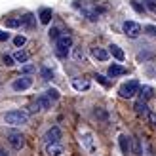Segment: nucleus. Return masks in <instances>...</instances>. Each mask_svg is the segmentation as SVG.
I'll use <instances>...</instances> for the list:
<instances>
[{
	"instance_id": "nucleus-1",
	"label": "nucleus",
	"mask_w": 156,
	"mask_h": 156,
	"mask_svg": "<svg viewBox=\"0 0 156 156\" xmlns=\"http://www.w3.org/2000/svg\"><path fill=\"white\" fill-rule=\"evenodd\" d=\"M74 8H76V10H80L90 21H97L99 15H101V12H103L95 2H93V0H76Z\"/></svg>"
},
{
	"instance_id": "nucleus-2",
	"label": "nucleus",
	"mask_w": 156,
	"mask_h": 156,
	"mask_svg": "<svg viewBox=\"0 0 156 156\" xmlns=\"http://www.w3.org/2000/svg\"><path fill=\"white\" fill-rule=\"evenodd\" d=\"M73 48V36L63 33L57 40H55V55L59 59H67L69 57V51Z\"/></svg>"
},
{
	"instance_id": "nucleus-3",
	"label": "nucleus",
	"mask_w": 156,
	"mask_h": 156,
	"mask_svg": "<svg viewBox=\"0 0 156 156\" xmlns=\"http://www.w3.org/2000/svg\"><path fill=\"white\" fill-rule=\"evenodd\" d=\"M4 122L8 126H13V128H19V126H25L29 122V114L23 112V111H10L4 114Z\"/></svg>"
},
{
	"instance_id": "nucleus-4",
	"label": "nucleus",
	"mask_w": 156,
	"mask_h": 156,
	"mask_svg": "<svg viewBox=\"0 0 156 156\" xmlns=\"http://www.w3.org/2000/svg\"><path fill=\"white\" fill-rule=\"evenodd\" d=\"M139 90H141V84H139L137 80H129L124 86H120L118 93H120V97H124V99H131V97H135V93H139Z\"/></svg>"
},
{
	"instance_id": "nucleus-5",
	"label": "nucleus",
	"mask_w": 156,
	"mask_h": 156,
	"mask_svg": "<svg viewBox=\"0 0 156 156\" xmlns=\"http://www.w3.org/2000/svg\"><path fill=\"white\" fill-rule=\"evenodd\" d=\"M6 139H8V143H10V147L12 149H15V151H21L23 147H25V135L21 133V131H8L6 133Z\"/></svg>"
},
{
	"instance_id": "nucleus-6",
	"label": "nucleus",
	"mask_w": 156,
	"mask_h": 156,
	"mask_svg": "<svg viewBox=\"0 0 156 156\" xmlns=\"http://www.w3.org/2000/svg\"><path fill=\"white\" fill-rule=\"evenodd\" d=\"M51 107V101L46 97V95H40V97H36L33 103L29 105V112H42V111H48V108Z\"/></svg>"
},
{
	"instance_id": "nucleus-7",
	"label": "nucleus",
	"mask_w": 156,
	"mask_h": 156,
	"mask_svg": "<svg viewBox=\"0 0 156 156\" xmlns=\"http://www.w3.org/2000/svg\"><path fill=\"white\" fill-rule=\"evenodd\" d=\"M30 86H33V78L29 74H21L19 78H15L12 82V90L13 91H25V90L30 88Z\"/></svg>"
},
{
	"instance_id": "nucleus-8",
	"label": "nucleus",
	"mask_w": 156,
	"mask_h": 156,
	"mask_svg": "<svg viewBox=\"0 0 156 156\" xmlns=\"http://www.w3.org/2000/svg\"><path fill=\"white\" fill-rule=\"evenodd\" d=\"M122 30L126 33V36H129V38H137L139 34H141V25L139 23H135V21H124V25H122Z\"/></svg>"
},
{
	"instance_id": "nucleus-9",
	"label": "nucleus",
	"mask_w": 156,
	"mask_h": 156,
	"mask_svg": "<svg viewBox=\"0 0 156 156\" xmlns=\"http://www.w3.org/2000/svg\"><path fill=\"white\" fill-rule=\"evenodd\" d=\"M59 139H61V129H59L57 126L50 128L48 131H46V135H44L46 145H57V143H59Z\"/></svg>"
},
{
	"instance_id": "nucleus-10",
	"label": "nucleus",
	"mask_w": 156,
	"mask_h": 156,
	"mask_svg": "<svg viewBox=\"0 0 156 156\" xmlns=\"http://www.w3.org/2000/svg\"><path fill=\"white\" fill-rule=\"evenodd\" d=\"M118 141H120V149H122L124 154H126V156L128 154H133V145H131V143H133V139L128 137V135H120Z\"/></svg>"
},
{
	"instance_id": "nucleus-11",
	"label": "nucleus",
	"mask_w": 156,
	"mask_h": 156,
	"mask_svg": "<svg viewBox=\"0 0 156 156\" xmlns=\"http://www.w3.org/2000/svg\"><path fill=\"white\" fill-rule=\"evenodd\" d=\"M80 143H82V147H84V149L88 151V152H93V151H95V143H93V135L90 133V131H86V133L80 137Z\"/></svg>"
},
{
	"instance_id": "nucleus-12",
	"label": "nucleus",
	"mask_w": 156,
	"mask_h": 156,
	"mask_svg": "<svg viewBox=\"0 0 156 156\" xmlns=\"http://www.w3.org/2000/svg\"><path fill=\"white\" fill-rule=\"evenodd\" d=\"M73 88L76 91H86L90 90V80L88 78H73Z\"/></svg>"
},
{
	"instance_id": "nucleus-13",
	"label": "nucleus",
	"mask_w": 156,
	"mask_h": 156,
	"mask_svg": "<svg viewBox=\"0 0 156 156\" xmlns=\"http://www.w3.org/2000/svg\"><path fill=\"white\" fill-rule=\"evenodd\" d=\"M91 55L95 57L97 61H107L111 53H108L105 48H99V46H93V48H91Z\"/></svg>"
},
{
	"instance_id": "nucleus-14",
	"label": "nucleus",
	"mask_w": 156,
	"mask_h": 156,
	"mask_svg": "<svg viewBox=\"0 0 156 156\" xmlns=\"http://www.w3.org/2000/svg\"><path fill=\"white\" fill-rule=\"evenodd\" d=\"M133 108H135V112L139 114V116H149V107H147V101L145 99H139V101H135V105H133Z\"/></svg>"
},
{
	"instance_id": "nucleus-15",
	"label": "nucleus",
	"mask_w": 156,
	"mask_h": 156,
	"mask_svg": "<svg viewBox=\"0 0 156 156\" xmlns=\"http://www.w3.org/2000/svg\"><path fill=\"white\" fill-rule=\"evenodd\" d=\"M126 73H128V69H126V67H122V65H116V63H112L111 67H108V76H111V78L122 76V74H126Z\"/></svg>"
},
{
	"instance_id": "nucleus-16",
	"label": "nucleus",
	"mask_w": 156,
	"mask_h": 156,
	"mask_svg": "<svg viewBox=\"0 0 156 156\" xmlns=\"http://www.w3.org/2000/svg\"><path fill=\"white\" fill-rule=\"evenodd\" d=\"M51 10L50 8H40V12H38V19H40L42 25H48V23L51 21Z\"/></svg>"
},
{
	"instance_id": "nucleus-17",
	"label": "nucleus",
	"mask_w": 156,
	"mask_h": 156,
	"mask_svg": "<svg viewBox=\"0 0 156 156\" xmlns=\"http://www.w3.org/2000/svg\"><path fill=\"white\" fill-rule=\"evenodd\" d=\"M63 152H65V149L59 143L57 145H46V154L48 156H61Z\"/></svg>"
},
{
	"instance_id": "nucleus-18",
	"label": "nucleus",
	"mask_w": 156,
	"mask_h": 156,
	"mask_svg": "<svg viewBox=\"0 0 156 156\" xmlns=\"http://www.w3.org/2000/svg\"><path fill=\"white\" fill-rule=\"evenodd\" d=\"M29 57H30V53H29V51H25V50H17V51L13 53L15 63H27Z\"/></svg>"
},
{
	"instance_id": "nucleus-19",
	"label": "nucleus",
	"mask_w": 156,
	"mask_h": 156,
	"mask_svg": "<svg viewBox=\"0 0 156 156\" xmlns=\"http://www.w3.org/2000/svg\"><path fill=\"white\" fill-rule=\"evenodd\" d=\"M2 23H4V27H8V29H17V27H21V19H17V17H4Z\"/></svg>"
},
{
	"instance_id": "nucleus-20",
	"label": "nucleus",
	"mask_w": 156,
	"mask_h": 156,
	"mask_svg": "<svg viewBox=\"0 0 156 156\" xmlns=\"http://www.w3.org/2000/svg\"><path fill=\"white\" fill-rule=\"evenodd\" d=\"M93 118H97L99 122H107L108 120V112L105 111V108L97 107V108H93Z\"/></svg>"
},
{
	"instance_id": "nucleus-21",
	"label": "nucleus",
	"mask_w": 156,
	"mask_h": 156,
	"mask_svg": "<svg viewBox=\"0 0 156 156\" xmlns=\"http://www.w3.org/2000/svg\"><path fill=\"white\" fill-rule=\"evenodd\" d=\"M108 48H111V50H108V53H111V55H112L114 59L124 61V57H126V55H124V51L118 48V46H116V44H112V46H108Z\"/></svg>"
},
{
	"instance_id": "nucleus-22",
	"label": "nucleus",
	"mask_w": 156,
	"mask_h": 156,
	"mask_svg": "<svg viewBox=\"0 0 156 156\" xmlns=\"http://www.w3.org/2000/svg\"><path fill=\"white\" fill-rule=\"evenodd\" d=\"M139 93H141V99H151L152 95H154V90L151 88V86H143V88L141 90H139Z\"/></svg>"
},
{
	"instance_id": "nucleus-23",
	"label": "nucleus",
	"mask_w": 156,
	"mask_h": 156,
	"mask_svg": "<svg viewBox=\"0 0 156 156\" xmlns=\"http://www.w3.org/2000/svg\"><path fill=\"white\" fill-rule=\"evenodd\" d=\"M21 25L23 27H33L34 25V17H33V15H30V13H25V15H23V17H21Z\"/></svg>"
},
{
	"instance_id": "nucleus-24",
	"label": "nucleus",
	"mask_w": 156,
	"mask_h": 156,
	"mask_svg": "<svg viewBox=\"0 0 156 156\" xmlns=\"http://www.w3.org/2000/svg\"><path fill=\"white\" fill-rule=\"evenodd\" d=\"M73 57L76 61H86V51L82 48H73Z\"/></svg>"
},
{
	"instance_id": "nucleus-25",
	"label": "nucleus",
	"mask_w": 156,
	"mask_h": 156,
	"mask_svg": "<svg viewBox=\"0 0 156 156\" xmlns=\"http://www.w3.org/2000/svg\"><path fill=\"white\" fill-rule=\"evenodd\" d=\"M44 95L48 97V99L51 101V103H55V101L59 99V91H57V90H48V91L44 93Z\"/></svg>"
},
{
	"instance_id": "nucleus-26",
	"label": "nucleus",
	"mask_w": 156,
	"mask_h": 156,
	"mask_svg": "<svg viewBox=\"0 0 156 156\" xmlns=\"http://www.w3.org/2000/svg\"><path fill=\"white\" fill-rule=\"evenodd\" d=\"M40 74H42L44 80H51V78H53V71H51V69H48V67H42L40 69Z\"/></svg>"
},
{
	"instance_id": "nucleus-27",
	"label": "nucleus",
	"mask_w": 156,
	"mask_h": 156,
	"mask_svg": "<svg viewBox=\"0 0 156 156\" xmlns=\"http://www.w3.org/2000/svg\"><path fill=\"white\" fill-rule=\"evenodd\" d=\"M61 34H63V33H59V29H57V27H51V29L48 30V36L51 38V40H57Z\"/></svg>"
},
{
	"instance_id": "nucleus-28",
	"label": "nucleus",
	"mask_w": 156,
	"mask_h": 156,
	"mask_svg": "<svg viewBox=\"0 0 156 156\" xmlns=\"http://www.w3.org/2000/svg\"><path fill=\"white\" fill-rule=\"evenodd\" d=\"M25 42H27V38H25V36H21V34H17V36L13 38V44L17 46V48H21V46H25Z\"/></svg>"
},
{
	"instance_id": "nucleus-29",
	"label": "nucleus",
	"mask_w": 156,
	"mask_h": 156,
	"mask_svg": "<svg viewBox=\"0 0 156 156\" xmlns=\"http://www.w3.org/2000/svg\"><path fill=\"white\" fill-rule=\"evenodd\" d=\"M145 8L151 10L152 13H156V0H145Z\"/></svg>"
},
{
	"instance_id": "nucleus-30",
	"label": "nucleus",
	"mask_w": 156,
	"mask_h": 156,
	"mask_svg": "<svg viewBox=\"0 0 156 156\" xmlns=\"http://www.w3.org/2000/svg\"><path fill=\"white\" fill-rule=\"evenodd\" d=\"M2 61H4V65H6V67H13V65H15L13 55H4V57H2Z\"/></svg>"
},
{
	"instance_id": "nucleus-31",
	"label": "nucleus",
	"mask_w": 156,
	"mask_h": 156,
	"mask_svg": "<svg viewBox=\"0 0 156 156\" xmlns=\"http://www.w3.org/2000/svg\"><path fill=\"white\" fill-rule=\"evenodd\" d=\"M145 33L151 34V36H156V27H154V25H147V27H145Z\"/></svg>"
},
{
	"instance_id": "nucleus-32",
	"label": "nucleus",
	"mask_w": 156,
	"mask_h": 156,
	"mask_svg": "<svg viewBox=\"0 0 156 156\" xmlns=\"http://www.w3.org/2000/svg\"><path fill=\"white\" fill-rule=\"evenodd\" d=\"M95 78H97V82H101V84H103V86H105V88H108V86H111V82H108V80H107V78H105V76H101V74H97Z\"/></svg>"
},
{
	"instance_id": "nucleus-33",
	"label": "nucleus",
	"mask_w": 156,
	"mask_h": 156,
	"mask_svg": "<svg viewBox=\"0 0 156 156\" xmlns=\"http://www.w3.org/2000/svg\"><path fill=\"white\" fill-rule=\"evenodd\" d=\"M30 73H34L33 65H25V67H23V74H30Z\"/></svg>"
},
{
	"instance_id": "nucleus-34",
	"label": "nucleus",
	"mask_w": 156,
	"mask_h": 156,
	"mask_svg": "<svg viewBox=\"0 0 156 156\" xmlns=\"http://www.w3.org/2000/svg\"><path fill=\"white\" fill-rule=\"evenodd\" d=\"M131 6H133V8H135V10H137V12H143V10H145V4L141 6V4H139V2H137V0H133V2H131Z\"/></svg>"
},
{
	"instance_id": "nucleus-35",
	"label": "nucleus",
	"mask_w": 156,
	"mask_h": 156,
	"mask_svg": "<svg viewBox=\"0 0 156 156\" xmlns=\"http://www.w3.org/2000/svg\"><path fill=\"white\" fill-rule=\"evenodd\" d=\"M10 40V33H4V30H0V42H6Z\"/></svg>"
},
{
	"instance_id": "nucleus-36",
	"label": "nucleus",
	"mask_w": 156,
	"mask_h": 156,
	"mask_svg": "<svg viewBox=\"0 0 156 156\" xmlns=\"http://www.w3.org/2000/svg\"><path fill=\"white\" fill-rule=\"evenodd\" d=\"M147 118H149V120L154 124V126H156V114H154V112H149V116H147Z\"/></svg>"
},
{
	"instance_id": "nucleus-37",
	"label": "nucleus",
	"mask_w": 156,
	"mask_h": 156,
	"mask_svg": "<svg viewBox=\"0 0 156 156\" xmlns=\"http://www.w3.org/2000/svg\"><path fill=\"white\" fill-rule=\"evenodd\" d=\"M0 156H8V152H6V149H2V147H0Z\"/></svg>"
}]
</instances>
